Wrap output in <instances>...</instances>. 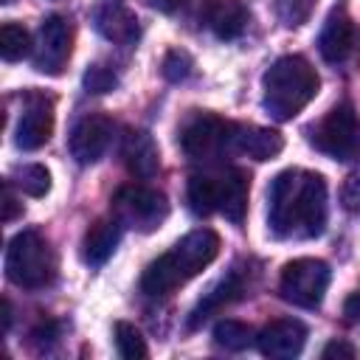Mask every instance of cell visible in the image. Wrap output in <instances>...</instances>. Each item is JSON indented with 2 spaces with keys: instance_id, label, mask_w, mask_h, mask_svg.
Wrapping results in <instances>:
<instances>
[{
  "instance_id": "6da1fadb",
  "label": "cell",
  "mask_w": 360,
  "mask_h": 360,
  "mask_svg": "<svg viewBox=\"0 0 360 360\" xmlns=\"http://www.w3.org/2000/svg\"><path fill=\"white\" fill-rule=\"evenodd\" d=\"M267 225L278 239H315L326 228V183L307 169H284L267 191Z\"/></svg>"
},
{
  "instance_id": "7a4b0ae2",
  "label": "cell",
  "mask_w": 360,
  "mask_h": 360,
  "mask_svg": "<svg viewBox=\"0 0 360 360\" xmlns=\"http://www.w3.org/2000/svg\"><path fill=\"white\" fill-rule=\"evenodd\" d=\"M219 253V236L211 228H197L186 233L169 253L158 256L141 276V290L146 295H169L208 267Z\"/></svg>"
},
{
  "instance_id": "3957f363",
  "label": "cell",
  "mask_w": 360,
  "mask_h": 360,
  "mask_svg": "<svg viewBox=\"0 0 360 360\" xmlns=\"http://www.w3.org/2000/svg\"><path fill=\"white\" fill-rule=\"evenodd\" d=\"M262 87H264L262 104H264L267 115L276 121H290L318 96L321 79L304 56L290 53V56L276 59L267 68Z\"/></svg>"
},
{
  "instance_id": "277c9868",
  "label": "cell",
  "mask_w": 360,
  "mask_h": 360,
  "mask_svg": "<svg viewBox=\"0 0 360 360\" xmlns=\"http://www.w3.org/2000/svg\"><path fill=\"white\" fill-rule=\"evenodd\" d=\"M6 276L22 290H42L56 278V253L39 231H20L6 248Z\"/></svg>"
},
{
  "instance_id": "5b68a950",
  "label": "cell",
  "mask_w": 360,
  "mask_h": 360,
  "mask_svg": "<svg viewBox=\"0 0 360 360\" xmlns=\"http://www.w3.org/2000/svg\"><path fill=\"white\" fill-rule=\"evenodd\" d=\"M329 278H332V270L326 262L321 259H292L284 264L281 270V278H278V292L284 301L295 304V307H304V309H315L323 295H326V287H329Z\"/></svg>"
},
{
  "instance_id": "8992f818",
  "label": "cell",
  "mask_w": 360,
  "mask_h": 360,
  "mask_svg": "<svg viewBox=\"0 0 360 360\" xmlns=\"http://www.w3.org/2000/svg\"><path fill=\"white\" fill-rule=\"evenodd\" d=\"M309 143L326 158H335V160L352 158L360 143V121L354 107L352 104L332 107L318 124L309 127Z\"/></svg>"
},
{
  "instance_id": "52a82bcc",
  "label": "cell",
  "mask_w": 360,
  "mask_h": 360,
  "mask_svg": "<svg viewBox=\"0 0 360 360\" xmlns=\"http://www.w3.org/2000/svg\"><path fill=\"white\" fill-rule=\"evenodd\" d=\"M112 217L135 231H155L169 217V202L158 188L149 186H121L112 194Z\"/></svg>"
},
{
  "instance_id": "ba28073f",
  "label": "cell",
  "mask_w": 360,
  "mask_h": 360,
  "mask_svg": "<svg viewBox=\"0 0 360 360\" xmlns=\"http://www.w3.org/2000/svg\"><path fill=\"white\" fill-rule=\"evenodd\" d=\"M231 135L233 124L214 115V112H197L186 121L180 132V146L191 160H214L222 152H231Z\"/></svg>"
},
{
  "instance_id": "9c48e42d",
  "label": "cell",
  "mask_w": 360,
  "mask_h": 360,
  "mask_svg": "<svg viewBox=\"0 0 360 360\" xmlns=\"http://www.w3.org/2000/svg\"><path fill=\"white\" fill-rule=\"evenodd\" d=\"M70 51H73V28L65 17L59 14H51L42 20L39 25V34H37V42H34V68L39 73H48V76H56L65 70L68 59H70Z\"/></svg>"
},
{
  "instance_id": "30bf717a",
  "label": "cell",
  "mask_w": 360,
  "mask_h": 360,
  "mask_svg": "<svg viewBox=\"0 0 360 360\" xmlns=\"http://www.w3.org/2000/svg\"><path fill=\"white\" fill-rule=\"evenodd\" d=\"M357 48H360V28H357V22L349 17V11L343 6L332 8V14L326 17V22L321 28V37H318L321 56L326 62L338 65V62H346Z\"/></svg>"
},
{
  "instance_id": "8fae6325",
  "label": "cell",
  "mask_w": 360,
  "mask_h": 360,
  "mask_svg": "<svg viewBox=\"0 0 360 360\" xmlns=\"http://www.w3.org/2000/svg\"><path fill=\"white\" fill-rule=\"evenodd\" d=\"M110 141H112V121L107 115L93 112V115H84L73 127V132L68 138V149L76 163L87 166V163H96L107 152Z\"/></svg>"
},
{
  "instance_id": "7c38bea8",
  "label": "cell",
  "mask_w": 360,
  "mask_h": 360,
  "mask_svg": "<svg viewBox=\"0 0 360 360\" xmlns=\"http://www.w3.org/2000/svg\"><path fill=\"white\" fill-rule=\"evenodd\" d=\"M304 343H307V326L295 318H276L256 335L259 352L273 360H290L301 354Z\"/></svg>"
},
{
  "instance_id": "4fadbf2b",
  "label": "cell",
  "mask_w": 360,
  "mask_h": 360,
  "mask_svg": "<svg viewBox=\"0 0 360 360\" xmlns=\"http://www.w3.org/2000/svg\"><path fill=\"white\" fill-rule=\"evenodd\" d=\"M284 149V138L281 132L270 129V127H256V124H233V135H231V152L248 155L253 160H273L278 158Z\"/></svg>"
},
{
  "instance_id": "5bb4252c",
  "label": "cell",
  "mask_w": 360,
  "mask_h": 360,
  "mask_svg": "<svg viewBox=\"0 0 360 360\" xmlns=\"http://www.w3.org/2000/svg\"><path fill=\"white\" fill-rule=\"evenodd\" d=\"M121 160L127 166L129 174L146 180L158 172L160 166V155H158V143L152 141L149 132L143 129H129L121 141Z\"/></svg>"
},
{
  "instance_id": "9a60e30c",
  "label": "cell",
  "mask_w": 360,
  "mask_h": 360,
  "mask_svg": "<svg viewBox=\"0 0 360 360\" xmlns=\"http://www.w3.org/2000/svg\"><path fill=\"white\" fill-rule=\"evenodd\" d=\"M121 242V222L115 217H98L87 231H84V239H82V259L93 267L104 264L115 248Z\"/></svg>"
},
{
  "instance_id": "2e32d148",
  "label": "cell",
  "mask_w": 360,
  "mask_h": 360,
  "mask_svg": "<svg viewBox=\"0 0 360 360\" xmlns=\"http://www.w3.org/2000/svg\"><path fill=\"white\" fill-rule=\"evenodd\" d=\"M96 28H98V34L104 37V39H110V42H115V45H132L135 39H138V17L127 8V6H121V3H104V6H98V11H96Z\"/></svg>"
},
{
  "instance_id": "e0dca14e",
  "label": "cell",
  "mask_w": 360,
  "mask_h": 360,
  "mask_svg": "<svg viewBox=\"0 0 360 360\" xmlns=\"http://www.w3.org/2000/svg\"><path fill=\"white\" fill-rule=\"evenodd\" d=\"M51 132H53V112H51V107H48L45 101H34V104L22 112V118H20V124H17L14 143H17L22 152H34V149H39V146L48 143Z\"/></svg>"
},
{
  "instance_id": "ac0fdd59",
  "label": "cell",
  "mask_w": 360,
  "mask_h": 360,
  "mask_svg": "<svg viewBox=\"0 0 360 360\" xmlns=\"http://www.w3.org/2000/svg\"><path fill=\"white\" fill-rule=\"evenodd\" d=\"M219 183V208L225 214V219H231L233 225H242L245 214H248V174L242 169H228L222 177H217Z\"/></svg>"
},
{
  "instance_id": "d6986e66",
  "label": "cell",
  "mask_w": 360,
  "mask_h": 360,
  "mask_svg": "<svg viewBox=\"0 0 360 360\" xmlns=\"http://www.w3.org/2000/svg\"><path fill=\"white\" fill-rule=\"evenodd\" d=\"M242 292H245V284L239 281V273L225 276V278H222V281H217V284L205 292V298L194 307V312H191V318H188V326L194 329V326H200L202 321H208L211 315L222 312V309H225L228 304H233Z\"/></svg>"
},
{
  "instance_id": "ffe728a7",
  "label": "cell",
  "mask_w": 360,
  "mask_h": 360,
  "mask_svg": "<svg viewBox=\"0 0 360 360\" xmlns=\"http://www.w3.org/2000/svg\"><path fill=\"white\" fill-rule=\"evenodd\" d=\"M208 25L219 39H236L248 28V8L239 0H217L208 11Z\"/></svg>"
},
{
  "instance_id": "44dd1931",
  "label": "cell",
  "mask_w": 360,
  "mask_h": 360,
  "mask_svg": "<svg viewBox=\"0 0 360 360\" xmlns=\"http://www.w3.org/2000/svg\"><path fill=\"white\" fill-rule=\"evenodd\" d=\"M186 200H188V208L197 217H208L211 211H217L219 208V183H217V177L191 174L188 188H186Z\"/></svg>"
},
{
  "instance_id": "7402d4cb",
  "label": "cell",
  "mask_w": 360,
  "mask_h": 360,
  "mask_svg": "<svg viewBox=\"0 0 360 360\" xmlns=\"http://www.w3.org/2000/svg\"><path fill=\"white\" fill-rule=\"evenodd\" d=\"M11 186H17L28 197H45L51 191V172L42 163H25L11 172Z\"/></svg>"
},
{
  "instance_id": "603a6c76",
  "label": "cell",
  "mask_w": 360,
  "mask_h": 360,
  "mask_svg": "<svg viewBox=\"0 0 360 360\" xmlns=\"http://www.w3.org/2000/svg\"><path fill=\"white\" fill-rule=\"evenodd\" d=\"M253 340H256L253 329L248 323H242V321L225 318V321H217V326H214V343L222 346V349H228V352H242Z\"/></svg>"
},
{
  "instance_id": "cb8c5ba5",
  "label": "cell",
  "mask_w": 360,
  "mask_h": 360,
  "mask_svg": "<svg viewBox=\"0 0 360 360\" xmlns=\"http://www.w3.org/2000/svg\"><path fill=\"white\" fill-rule=\"evenodd\" d=\"M0 53L6 62H20L25 59L28 53H34V42H31V34L17 25V22H6L0 28Z\"/></svg>"
},
{
  "instance_id": "d4e9b609",
  "label": "cell",
  "mask_w": 360,
  "mask_h": 360,
  "mask_svg": "<svg viewBox=\"0 0 360 360\" xmlns=\"http://www.w3.org/2000/svg\"><path fill=\"white\" fill-rule=\"evenodd\" d=\"M112 335H115V349H118V354L124 360H143V357H149L146 340H143L141 329H135V323L118 321Z\"/></svg>"
},
{
  "instance_id": "484cf974",
  "label": "cell",
  "mask_w": 360,
  "mask_h": 360,
  "mask_svg": "<svg viewBox=\"0 0 360 360\" xmlns=\"http://www.w3.org/2000/svg\"><path fill=\"white\" fill-rule=\"evenodd\" d=\"M82 82H84V90L87 93H110V90H115V84H118V73L110 68V65H90L87 70H84V76H82Z\"/></svg>"
},
{
  "instance_id": "4316f807",
  "label": "cell",
  "mask_w": 360,
  "mask_h": 360,
  "mask_svg": "<svg viewBox=\"0 0 360 360\" xmlns=\"http://www.w3.org/2000/svg\"><path fill=\"white\" fill-rule=\"evenodd\" d=\"M312 6H315V0H276V14H278L281 25L295 28L309 20Z\"/></svg>"
},
{
  "instance_id": "83f0119b",
  "label": "cell",
  "mask_w": 360,
  "mask_h": 360,
  "mask_svg": "<svg viewBox=\"0 0 360 360\" xmlns=\"http://www.w3.org/2000/svg\"><path fill=\"white\" fill-rule=\"evenodd\" d=\"M191 68H194V62H191V56L186 53V51H169L166 56H163V76L169 79V82H183V79H188V73H191Z\"/></svg>"
},
{
  "instance_id": "f1b7e54d",
  "label": "cell",
  "mask_w": 360,
  "mask_h": 360,
  "mask_svg": "<svg viewBox=\"0 0 360 360\" xmlns=\"http://www.w3.org/2000/svg\"><path fill=\"white\" fill-rule=\"evenodd\" d=\"M340 202L346 211H360V172H352L340 188Z\"/></svg>"
},
{
  "instance_id": "f546056e",
  "label": "cell",
  "mask_w": 360,
  "mask_h": 360,
  "mask_svg": "<svg viewBox=\"0 0 360 360\" xmlns=\"http://www.w3.org/2000/svg\"><path fill=\"white\" fill-rule=\"evenodd\" d=\"M22 214V205L17 202L14 191H11V180L3 183V222H14Z\"/></svg>"
},
{
  "instance_id": "4dcf8cb0",
  "label": "cell",
  "mask_w": 360,
  "mask_h": 360,
  "mask_svg": "<svg viewBox=\"0 0 360 360\" xmlns=\"http://www.w3.org/2000/svg\"><path fill=\"white\" fill-rule=\"evenodd\" d=\"M357 354V349L352 346V343H343V340H332V343H326L323 346V352H321V357H346V360H352Z\"/></svg>"
},
{
  "instance_id": "1f68e13d",
  "label": "cell",
  "mask_w": 360,
  "mask_h": 360,
  "mask_svg": "<svg viewBox=\"0 0 360 360\" xmlns=\"http://www.w3.org/2000/svg\"><path fill=\"white\" fill-rule=\"evenodd\" d=\"M343 315H346L349 323H357V321H360V292H352V295L346 298V304H343Z\"/></svg>"
},
{
  "instance_id": "d6a6232c",
  "label": "cell",
  "mask_w": 360,
  "mask_h": 360,
  "mask_svg": "<svg viewBox=\"0 0 360 360\" xmlns=\"http://www.w3.org/2000/svg\"><path fill=\"white\" fill-rule=\"evenodd\" d=\"M149 3H152V6L158 8V11H166V14H169V11L180 8V6L186 3V0H149Z\"/></svg>"
},
{
  "instance_id": "836d02e7",
  "label": "cell",
  "mask_w": 360,
  "mask_h": 360,
  "mask_svg": "<svg viewBox=\"0 0 360 360\" xmlns=\"http://www.w3.org/2000/svg\"><path fill=\"white\" fill-rule=\"evenodd\" d=\"M8 326H11V301L3 298V329L8 332Z\"/></svg>"
},
{
  "instance_id": "e575fe53",
  "label": "cell",
  "mask_w": 360,
  "mask_h": 360,
  "mask_svg": "<svg viewBox=\"0 0 360 360\" xmlns=\"http://www.w3.org/2000/svg\"><path fill=\"white\" fill-rule=\"evenodd\" d=\"M3 3H6V6H8V3H14V0H3Z\"/></svg>"
}]
</instances>
